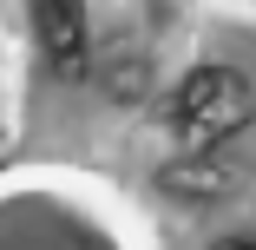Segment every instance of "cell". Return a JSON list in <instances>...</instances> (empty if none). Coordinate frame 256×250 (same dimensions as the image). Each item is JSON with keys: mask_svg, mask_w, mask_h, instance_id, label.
Here are the masks:
<instances>
[{"mask_svg": "<svg viewBox=\"0 0 256 250\" xmlns=\"http://www.w3.org/2000/svg\"><path fill=\"white\" fill-rule=\"evenodd\" d=\"M33 33H40V53L60 79H86L92 66V27L79 0H33Z\"/></svg>", "mask_w": 256, "mask_h": 250, "instance_id": "2", "label": "cell"}, {"mask_svg": "<svg viewBox=\"0 0 256 250\" xmlns=\"http://www.w3.org/2000/svg\"><path fill=\"white\" fill-rule=\"evenodd\" d=\"M236 165H210V145H190V165H164V191H190V197H217L230 191Z\"/></svg>", "mask_w": 256, "mask_h": 250, "instance_id": "3", "label": "cell"}, {"mask_svg": "<svg viewBox=\"0 0 256 250\" xmlns=\"http://www.w3.org/2000/svg\"><path fill=\"white\" fill-rule=\"evenodd\" d=\"M210 250H256V237H224V243H210Z\"/></svg>", "mask_w": 256, "mask_h": 250, "instance_id": "4", "label": "cell"}, {"mask_svg": "<svg viewBox=\"0 0 256 250\" xmlns=\"http://www.w3.org/2000/svg\"><path fill=\"white\" fill-rule=\"evenodd\" d=\"M171 132L184 145H224L236 138L250 119H256V86L236 73V66H197L178 92H171V106H164Z\"/></svg>", "mask_w": 256, "mask_h": 250, "instance_id": "1", "label": "cell"}]
</instances>
